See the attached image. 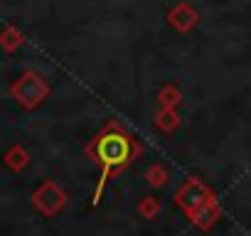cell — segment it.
I'll list each match as a JSON object with an SVG mask.
<instances>
[{"instance_id":"cell-1","label":"cell","mask_w":251,"mask_h":236,"mask_svg":"<svg viewBox=\"0 0 251 236\" xmlns=\"http://www.w3.org/2000/svg\"><path fill=\"white\" fill-rule=\"evenodd\" d=\"M86 155L94 160V165L101 170L99 175V182H96V189H94V207L101 202L103 192H106V185L111 182V177L121 175L126 167H128L141 153H143V145L141 141H136V136L126 128L123 123L118 121H108L89 143H86Z\"/></svg>"},{"instance_id":"cell-2","label":"cell","mask_w":251,"mask_h":236,"mask_svg":"<svg viewBox=\"0 0 251 236\" xmlns=\"http://www.w3.org/2000/svg\"><path fill=\"white\" fill-rule=\"evenodd\" d=\"M10 96H13L23 108L32 111V108H37L40 103L47 101V96H50V84H47V79H45L40 71L27 69L25 74H20V76L13 81Z\"/></svg>"},{"instance_id":"cell-3","label":"cell","mask_w":251,"mask_h":236,"mask_svg":"<svg viewBox=\"0 0 251 236\" xmlns=\"http://www.w3.org/2000/svg\"><path fill=\"white\" fill-rule=\"evenodd\" d=\"M32 207L45 216H57L67 207V192L54 180H47L32 192Z\"/></svg>"},{"instance_id":"cell-4","label":"cell","mask_w":251,"mask_h":236,"mask_svg":"<svg viewBox=\"0 0 251 236\" xmlns=\"http://www.w3.org/2000/svg\"><path fill=\"white\" fill-rule=\"evenodd\" d=\"M209 199H214V192L202 182V180H197V177H190V180H185L180 187H177V192H175V204L190 216L197 207H202L204 202H209Z\"/></svg>"},{"instance_id":"cell-5","label":"cell","mask_w":251,"mask_h":236,"mask_svg":"<svg viewBox=\"0 0 251 236\" xmlns=\"http://www.w3.org/2000/svg\"><path fill=\"white\" fill-rule=\"evenodd\" d=\"M200 20H202V15H200V10L192 5V3H177V5H173L170 10H168V15H165V23L175 30V32H192L197 25H200Z\"/></svg>"},{"instance_id":"cell-6","label":"cell","mask_w":251,"mask_h":236,"mask_svg":"<svg viewBox=\"0 0 251 236\" xmlns=\"http://www.w3.org/2000/svg\"><path fill=\"white\" fill-rule=\"evenodd\" d=\"M219 216H222V209H219L217 199H209V202H204L202 207H197V209L190 214V221H192L197 229L207 231V229H212V226L219 221Z\"/></svg>"},{"instance_id":"cell-7","label":"cell","mask_w":251,"mask_h":236,"mask_svg":"<svg viewBox=\"0 0 251 236\" xmlns=\"http://www.w3.org/2000/svg\"><path fill=\"white\" fill-rule=\"evenodd\" d=\"M177 126H180L177 108L160 106V108H158V113H155V128H158V131H163V133H173Z\"/></svg>"},{"instance_id":"cell-8","label":"cell","mask_w":251,"mask_h":236,"mask_svg":"<svg viewBox=\"0 0 251 236\" xmlns=\"http://www.w3.org/2000/svg\"><path fill=\"white\" fill-rule=\"evenodd\" d=\"M3 160H5V165H8L13 172H20V170H25V167L30 165V153H27L23 145L15 143V145H10V150L5 153Z\"/></svg>"},{"instance_id":"cell-9","label":"cell","mask_w":251,"mask_h":236,"mask_svg":"<svg viewBox=\"0 0 251 236\" xmlns=\"http://www.w3.org/2000/svg\"><path fill=\"white\" fill-rule=\"evenodd\" d=\"M23 42H25V37H23V32H20L15 25H5L3 30H0V47H3L5 52L20 49Z\"/></svg>"},{"instance_id":"cell-10","label":"cell","mask_w":251,"mask_h":236,"mask_svg":"<svg viewBox=\"0 0 251 236\" xmlns=\"http://www.w3.org/2000/svg\"><path fill=\"white\" fill-rule=\"evenodd\" d=\"M158 101H160V106L177 108V106H180V101H182V91H180L175 84H165V86L158 91Z\"/></svg>"},{"instance_id":"cell-11","label":"cell","mask_w":251,"mask_h":236,"mask_svg":"<svg viewBox=\"0 0 251 236\" xmlns=\"http://www.w3.org/2000/svg\"><path fill=\"white\" fill-rule=\"evenodd\" d=\"M146 180H148L151 187H165L168 180H170V172H168V167L163 163H155V165H151L146 170Z\"/></svg>"},{"instance_id":"cell-12","label":"cell","mask_w":251,"mask_h":236,"mask_svg":"<svg viewBox=\"0 0 251 236\" xmlns=\"http://www.w3.org/2000/svg\"><path fill=\"white\" fill-rule=\"evenodd\" d=\"M138 214H141L143 219H155V216L160 214V199H155V197H143V199L138 202Z\"/></svg>"}]
</instances>
